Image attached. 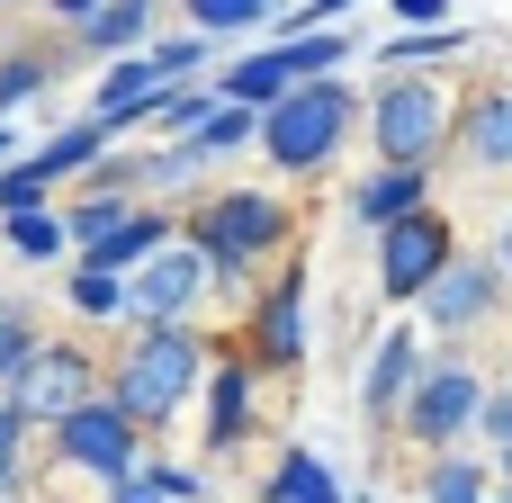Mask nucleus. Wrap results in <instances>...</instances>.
<instances>
[{"label": "nucleus", "instance_id": "obj_37", "mask_svg": "<svg viewBox=\"0 0 512 503\" xmlns=\"http://www.w3.org/2000/svg\"><path fill=\"white\" fill-rule=\"evenodd\" d=\"M414 27H450V0H396V36Z\"/></svg>", "mask_w": 512, "mask_h": 503}, {"label": "nucleus", "instance_id": "obj_36", "mask_svg": "<svg viewBox=\"0 0 512 503\" xmlns=\"http://www.w3.org/2000/svg\"><path fill=\"white\" fill-rule=\"evenodd\" d=\"M477 441H486V450H504V441H512V387H486V405H477Z\"/></svg>", "mask_w": 512, "mask_h": 503}, {"label": "nucleus", "instance_id": "obj_43", "mask_svg": "<svg viewBox=\"0 0 512 503\" xmlns=\"http://www.w3.org/2000/svg\"><path fill=\"white\" fill-rule=\"evenodd\" d=\"M495 503H512V486H504V495H495Z\"/></svg>", "mask_w": 512, "mask_h": 503}, {"label": "nucleus", "instance_id": "obj_4", "mask_svg": "<svg viewBox=\"0 0 512 503\" xmlns=\"http://www.w3.org/2000/svg\"><path fill=\"white\" fill-rule=\"evenodd\" d=\"M360 126H369V144H378V162H396V171H432V153L450 144V126H459V99H450V81H387L378 99H360Z\"/></svg>", "mask_w": 512, "mask_h": 503}, {"label": "nucleus", "instance_id": "obj_3", "mask_svg": "<svg viewBox=\"0 0 512 503\" xmlns=\"http://www.w3.org/2000/svg\"><path fill=\"white\" fill-rule=\"evenodd\" d=\"M360 126V90L351 81H297L279 108H261V153L270 171H324Z\"/></svg>", "mask_w": 512, "mask_h": 503}, {"label": "nucleus", "instance_id": "obj_45", "mask_svg": "<svg viewBox=\"0 0 512 503\" xmlns=\"http://www.w3.org/2000/svg\"><path fill=\"white\" fill-rule=\"evenodd\" d=\"M0 503H18V495H0Z\"/></svg>", "mask_w": 512, "mask_h": 503}, {"label": "nucleus", "instance_id": "obj_33", "mask_svg": "<svg viewBox=\"0 0 512 503\" xmlns=\"http://www.w3.org/2000/svg\"><path fill=\"white\" fill-rule=\"evenodd\" d=\"M45 198H54V189H45L27 162H9V171H0V225H9V216H45Z\"/></svg>", "mask_w": 512, "mask_h": 503}, {"label": "nucleus", "instance_id": "obj_14", "mask_svg": "<svg viewBox=\"0 0 512 503\" xmlns=\"http://www.w3.org/2000/svg\"><path fill=\"white\" fill-rule=\"evenodd\" d=\"M450 144H459L477 171H512V81H504V90H477V99L459 108Z\"/></svg>", "mask_w": 512, "mask_h": 503}, {"label": "nucleus", "instance_id": "obj_39", "mask_svg": "<svg viewBox=\"0 0 512 503\" xmlns=\"http://www.w3.org/2000/svg\"><path fill=\"white\" fill-rule=\"evenodd\" d=\"M108 503H162V495H153V486H135V477H126V486H108Z\"/></svg>", "mask_w": 512, "mask_h": 503}, {"label": "nucleus", "instance_id": "obj_13", "mask_svg": "<svg viewBox=\"0 0 512 503\" xmlns=\"http://www.w3.org/2000/svg\"><path fill=\"white\" fill-rule=\"evenodd\" d=\"M423 360H432V351H423V333H405V324H396V333H387V342L369 351V378H360V414H369L378 432H387V423L405 414V396H414Z\"/></svg>", "mask_w": 512, "mask_h": 503}, {"label": "nucleus", "instance_id": "obj_10", "mask_svg": "<svg viewBox=\"0 0 512 503\" xmlns=\"http://www.w3.org/2000/svg\"><path fill=\"white\" fill-rule=\"evenodd\" d=\"M198 297H207V261L171 234L135 279H126V324L144 333V324H198Z\"/></svg>", "mask_w": 512, "mask_h": 503}, {"label": "nucleus", "instance_id": "obj_5", "mask_svg": "<svg viewBox=\"0 0 512 503\" xmlns=\"http://www.w3.org/2000/svg\"><path fill=\"white\" fill-rule=\"evenodd\" d=\"M477 405H486V378H477V360L441 351V360H423V378H414V396H405L396 432H405L414 450L450 459V450H468V432H477Z\"/></svg>", "mask_w": 512, "mask_h": 503}, {"label": "nucleus", "instance_id": "obj_17", "mask_svg": "<svg viewBox=\"0 0 512 503\" xmlns=\"http://www.w3.org/2000/svg\"><path fill=\"white\" fill-rule=\"evenodd\" d=\"M153 18H162V0H108V9H90L72 36H81V54L126 63V54H144V45H153Z\"/></svg>", "mask_w": 512, "mask_h": 503}, {"label": "nucleus", "instance_id": "obj_27", "mask_svg": "<svg viewBox=\"0 0 512 503\" xmlns=\"http://www.w3.org/2000/svg\"><path fill=\"white\" fill-rule=\"evenodd\" d=\"M126 216H135V198H81V207L63 216V252H90V243H108Z\"/></svg>", "mask_w": 512, "mask_h": 503}, {"label": "nucleus", "instance_id": "obj_11", "mask_svg": "<svg viewBox=\"0 0 512 503\" xmlns=\"http://www.w3.org/2000/svg\"><path fill=\"white\" fill-rule=\"evenodd\" d=\"M414 306H423V324H432V333H450V342H459V333L495 324V306H504V270H495V261H477V252H459V261H450Z\"/></svg>", "mask_w": 512, "mask_h": 503}, {"label": "nucleus", "instance_id": "obj_28", "mask_svg": "<svg viewBox=\"0 0 512 503\" xmlns=\"http://www.w3.org/2000/svg\"><path fill=\"white\" fill-rule=\"evenodd\" d=\"M207 108H216V90H162V99H153V135H162V144H189Z\"/></svg>", "mask_w": 512, "mask_h": 503}, {"label": "nucleus", "instance_id": "obj_18", "mask_svg": "<svg viewBox=\"0 0 512 503\" xmlns=\"http://www.w3.org/2000/svg\"><path fill=\"white\" fill-rule=\"evenodd\" d=\"M450 54H468V27L450 18V27H414V36H387L378 45V72L387 81H423L432 63H450Z\"/></svg>", "mask_w": 512, "mask_h": 503}, {"label": "nucleus", "instance_id": "obj_38", "mask_svg": "<svg viewBox=\"0 0 512 503\" xmlns=\"http://www.w3.org/2000/svg\"><path fill=\"white\" fill-rule=\"evenodd\" d=\"M45 9H54L63 27H81V18H90V9H108V0H45Z\"/></svg>", "mask_w": 512, "mask_h": 503}, {"label": "nucleus", "instance_id": "obj_15", "mask_svg": "<svg viewBox=\"0 0 512 503\" xmlns=\"http://www.w3.org/2000/svg\"><path fill=\"white\" fill-rule=\"evenodd\" d=\"M171 234H180V225H171L162 207H135V216H126L108 243H90V252H81V270H99V279H135V270H144V261H153Z\"/></svg>", "mask_w": 512, "mask_h": 503}, {"label": "nucleus", "instance_id": "obj_6", "mask_svg": "<svg viewBox=\"0 0 512 503\" xmlns=\"http://www.w3.org/2000/svg\"><path fill=\"white\" fill-rule=\"evenodd\" d=\"M450 261H459V225H450L441 207H414V216H396V225L378 234V297H387V306H414Z\"/></svg>", "mask_w": 512, "mask_h": 503}, {"label": "nucleus", "instance_id": "obj_12", "mask_svg": "<svg viewBox=\"0 0 512 503\" xmlns=\"http://www.w3.org/2000/svg\"><path fill=\"white\" fill-rule=\"evenodd\" d=\"M261 423V369L234 351V360H207V459H234Z\"/></svg>", "mask_w": 512, "mask_h": 503}, {"label": "nucleus", "instance_id": "obj_8", "mask_svg": "<svg viewBox=\"0 0 512 503\" xmlns=\"http://www.w3.org/2000/svg\"><path fill=\"white\" fill-rule=\"evenodd\" d=\"M54 459L81 468V477H99V486H126V477L144 468V432H135L108 396H90V405H72V414L54 423Z\"/></svg>", "mask_w": 512, "mask_h": 503}, {"label": "nucleus", "instance_id": "obj_24", "mask_svg": "<svg viewBox=\"0 0 512 503\" xmlns=\"http://www.w3.org/2000/svg\"><path fill=\"white\" fill-rule=\"evenodd\" d=\"M495 468L486 459H468V450H450V459H432V477H423V503H495Z\"/></svg>", "mask_w": 512, "mask_h": 503}, {"label": "nucleus", "instance_id": "obj_21", "mask_svg": "<svg viewBox=\"0 0 512 503\" xmlns=\"http://www.w3.org/2000/svg\"><path fill=\"white\" fill-rule=\"evenodd\" d=\"M108 144H117V135H108L99 117H81V126H63V135H45V144L27 153V171H36L45 189H54V180H72V171H90V162H99Z\"/></svg>", "mask_w": 512, "mask_h": 503}, {"label": "nucleus", "instance_id": "obj_35", "mask_svg": "<svg viewBox=\"0 0 512 503\" xmlns=\"http://www.w3.org/2000/svg\"><path fill=\"white\" fill-rule=\"evenodd\" d=\"M18 477H27V423L0 405V495H18Z\"/></svg>", "mask_w": 512, "mask_h": 503}, {"label": "nucleus", "instance_id": "obj_25", "mask_svg": "<svg viewBox=\"0 0 512 503\" xmlns=\"http://www.w3.org/2000/svg\"><path fill=\"white\" fill-rule=\"evenodd\" d=\"M207 54H216V45H207V36H189V27H180V36H153V45H144V63H153V81H162V90H198Z\"/></svg>", "mask_w": 512, "mask_h": 503}, {"label": "nucleus", "instance_id": "obj_7", "mask_svg": "<svg viewBox=\"0 0 512 503\" xmlns=\"http://www.w3.org/2000/svg\"><path fill=\"white\" fill-rule=\"evenodd\" d=\"M90 396H99V369H90V351H72V342H36V360L0 387V405H9L27 432H36V423L54 432V423H63L72 405H90Z\"/></svg>", "mask_w": 512, "mask_h": 503}, {"label": "nucleus", "instance_id": "obj_20", "mask_svg": "<svg viewBox=\"0 0 512 503\" xmlns=\"http://www.w3.org/2000/svg\"><path fill=\"white\" fill-rule=\"evenodd\" d=\"M216 99H225V108H252V117H261V108H279V99H288L279 54H270V45H261V54H234V63L216 72Z\"/></svg>", "mask_w": 512, "mask_h": 503}, {"label": "nucleus", "instance_id": "obj_9", "mask_svg": "<svg viewBox=\"0 0 512 503\" xmlns=\"http://www.w3.org/2000/svg\"><path fill=\"white\" fill-rule=\"evenodd\" d=\"M306 288H315L306 261H279V279L252 297V315H243V342H252V351H243V360H252L261 378L306 360V342H315V333H306Z\"/></svg>", "mask_w": 512, "mask_h": 503}, {"label": "nucleus", "instance_id": "obj_30", "mask_svg": "<svg viewBox=\"0 0 512 503\" xmlns=\"http://www.w3.org/2000/svg\"><path fill=\"white\" fill-rule=\"evenodd\" d=\"M9 252L18 261H63V216H9Z\"/></svg>", "mask_w": 512, "mask_h": 503}, {"label": "nucleus", "instance_id": "obj_19", "mask_svg": "<svg viewBox=\"0 0 512 503\" xmlns=\"http://www.w3.org/2000/svg\"><path fill=\"white\" fill-rule=\"evenodd\" d=\"M261 503H351V486L333 477V459H315V450H279Z\"/></svg>", "mask_w": 512, "mask_h": 503}, {"label": "nucleus", "instance_id": "obj_22", "mask_svg": "<svg viewBox=\"0 0 512 503\" xmlns=\"http://www.w3.org/2000/svg\"><path fill=\"white\" fill-rule=\"evenodd\" d=\"M270 54H279L288 90H297V81H342V63H351V36H342V27H315V36H279Z\"/></svg>", "mask_w": 512, "mask_h": 503}, {"label": "nucleus", "instance_id": "obj_16", "mask_svg": "<svg viewBox=\"0 0 512 503\" xmlns=\"http://www.w3.org/2000/svg\"><path fill=\"white\" fill-rule=\"evenodd\" d=\"M414 207H432V171H396V162H378V171L351 189V216H360L369 234H387V225L414 216Z\"/></svg>", "mask_w": 512, "mask_h": 503}, {"label": "nucleus", "instance_id": "obj_31", "mask_svg": "<svg viewBox=\"0 0 512 503\" xmlns=\"http://www.w3.org/2000/svg\"><path fill=\"white\" fill-rule=\"evenodd\" d=\"M45 81H54V63H45V54H9V63H0V126H9V108H18V99H36Z\"/></svg>", "mask_w": 512, "mask_h": 503}, {"label": "nucleus", "instance_id": "obj_40", "mask_svg": "<svg viewBox=\"0 0 512 503\" xmlns=\"http://www.w3.org/2000/svg\"><path fill=\"white\" fill-rule=\"evenodd\" d=\"M495 270L512 279V216H504V234H495Z\"/></svg>", "mask_w": 512, "mask_h": 503}, {"label": "nucleus", "instance_id": "obj_26", "mask_svg": "<svg viewBox=\"0 0 512 503\" xmlns=\"http://www.w3.org/2000/svg\"><path fill=\"white\" fill-rule=\"evenodd\" d=\"M234 144H261V117H252V108H225V99H216V108L198 117L189 153H198V162H216V153H234Z\"/></svg>", "mask_w": 512, "mask_h": 503}, {"label": "nucleus", "instance_id": "obj_2", "mask_svg": "<svg viewBox=\"0 0 512 503\" xmlns=\"http://www.w3.org/2000/svg\"><path fill=\"white\" fill-rule=\"evenodd\" d=\"M207 333L198 324H144L126 351H117V369H108V405L135 423V432H162L198 387H207Z\"/></svg>", "mask_w": 512, "mask_h": 503}, {"label": "nucleus", "instance_id": "obj_44", "mask_svg": "<svg viewBox=\"0 0 512 503\" xmlns=\"http://www.w3.org/2000/svg\"><path fill=\"white\" fill-rule=\"evenodd\" d=\"M360 503H378V495H360Z\"/></svg>", "mask_w": 512, "mask_h": 503}, {"label": "nucleus", "instance_id": "obj_41", "mask_svg": "<svg viewBox=\"0 0 512 503\" xmlns=\"http://www.w3.org/2000/svg\"><path fill=\"white\" fill-rule=\"evenodd\" d=\"M486 468H495V486H512V441L495 450V459H486Z\"/></svg>", "mask_w": 512, "mask_h": 503}, {"label": "nucleus", "instance_id": "obj_42", "mask_svg": "<svg viewBox=\"0 0 512 503\" xmlns=\"http://www.w3.org/2000/svg\"><path fill=\"white\" fill-rule=\"evenodd\" d=\"M9 162H18V126H0V171H9Z\"/></svg>", "mask_w": 512, "mask_h": 503}, {"label": "nucleus", "instance_id": "obj_34", "mask_svg": "<svg viewBox=\"0 0 512 503\" xmlns=\"http://www.w3.org/2000/svg\"><path fill=\"white\" fill-rule=\"evenodd\" d=\"M360 0H297V9H279V36H315V27H333V18H351Z\"/></svg>", "mask_w": 512, "mask_h": 503}, {"label": "nucleus", "instance_id": "obj_23", "mask_svg": "<svg viewBox=\"0 0 512 503\" xmlns=\"http://www.w3.org/2000/svg\"><path fill=\"white\" fill-rule=\"evenodd\" d=\"M189 9V36H252V27H279V9L288 0H180Z\"/></svg>", "mask_w": 512, "mask_h": 503}, {"label": "nucleus", "instance_id": "obj_29", "mask_svg": "<svg viewBox=\"0 0 512 503\" xmlns=\"http://www.w3.org/2000/svg\"><path fill=\"white\" fill-rule=\"evenodd\" d=\"M63 297H72V315H90V324L126 315V279H99V270H72V279H63Z\"/></svg>", "mask_w": 512, "mask_h": 503}, {"label": "nucleus", "instance_id": "obj_32", "mask_svg": "<svg viewBox=\"0 0 512 503\" xmlns=\"http://www.w3.org/2000/svg\"><path fill=\"white\" fill-rule=\"evenodd\" d=\"M135 486H153L162 503H207V477H198V468H171V459H144Z\"/></svg>", "mask_w": 512, "mask_h": 503}, {"label": "nucleus", "instance_id": "obj_1", "mask_svg": "<svg viewBox=\"0 0 512 503\" xmlns=\"http://www.w3.org/2000/svg\"><path fill=\"white\" fill-rule=\"evenodd\" d=\"M180 243L207 261V288H252L288 243H297V207L279 189H216L189 207Z\"/></svg>", "mask_w": 512, "mask_h": 503}]
</instances>
